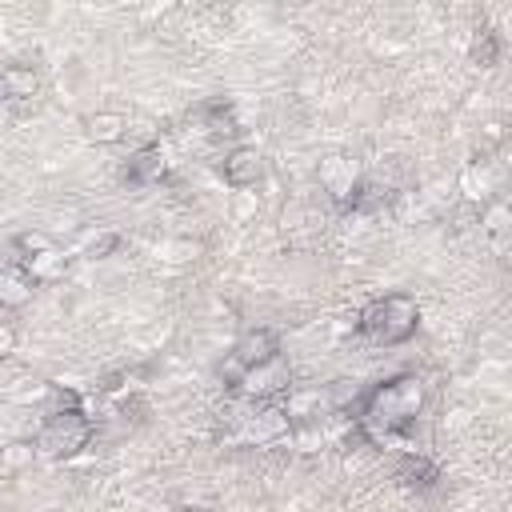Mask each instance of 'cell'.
I'll use <instances>...</instances> for the list:
<instances>
[{
    "label": "cell",
    "mask_w": 512,
    "mask_h": 512,
    "mask_svg": "<svg viewBox=\"0 0 512 512\" xmlns=\"http://www.w3.org/2000/svg\"><path fill=\"white\" fill-rule=\"evenodd\" d=\"M384 200H388V188H384V184H376V180H360L356 192H352L348 212H376V208H384Z\"/></svg>",
    "instance_id": "cell-17"
},
{
    "label": "cell",
    "mask_w": 512,
    "mask_h": 512,
    "mask_svg": "<svg viewBox=\"0 0 512 512\" xmlns=\"http://www.w3.org/2000/svg\"><path fill=\"white\" fill-rule=\"evenodd\" d=\"M468 56H472V64H480V68H492V64L500 60V36H496L492 28H480V32L472 36V48H468Z\"/></svg>",
    "instance_id": "cell-16"
},
{
    "label": "cell",
    "mask_w": 512,
    "mask_h": 512,
    "mask_svg": "<svg viewBox=\"0 0 512 512\" xmlns=\"http://www.w3.org/2000/svg\"><path fill=\"white\" fill-rule=\"evenodd\" d=\"M168 172V156L160 144H144L128 164H124V180L136 184V188H148V184H160Z\"/></svg>",
    "instance_id": "cell-9"
},
{
    "label": "cell",
    "mask_w": 512,
    "mask_h": 512,
    "mask_svg": "<svg viewBox=\"0 0 512 512\" xmlns=\"http://www.w3.org/2000/svg\"><path fill=\"white\" fill-rule=\"evenodd\" d=\"M396 480H404L408 488H428L432 480H440V468L424 452H404V460L396 464Z\"/></svg>",
    "instance_id": "cell-13"
},
{
    "label": "cell",
    "mask_w": 512,
    "mask_h": 512,
    "mask_svg": "<svg viewBox=\"0 0 512 512\" xmlns=\"http://www.w3.org/2000/svg\"><path fill=\"white\" fill-rule=\"evenodd\" d=\"M356 328L372 340V344H404L416 336L420 328V304L408 296V292H388V296H376L368 308L356 312Z\"/></svg>",
    "instance_id": "cell-2"
},
{
    "label": "cell",
    "mask_w": 512,
    "mask_h": 512,
    "mask_svg": "<svg viewBox=\"0 0 512 512\" xmlns=\"http://www.w3.org/2000/svg\"><path fill=\"white\" fill-rule=\"evenodd\" d=\"M480 224H484L492 236H504V232H508V204H500V200L484 204V208H480Z\"/></svg>",
    "instance_id": "cell-21"
},
{
    "label": "cell",
    "mask_w": 512,
    "mask_h": 512,
    "mask_svg": "<svg viewBox=\"0 0 512 512\" xmlns=\"http://www.w3.org/2000/svg\"><path fill=\"white\" fill-rule=\"evenodd\" d=\"M32 460H36V444H32V440H12V444L4 448V468H12V472L28 468Z\"/></svg>",
    "instance_id": "cell-20"
},
{
    "label": "cell",
    "mask_w": 512,
    "mask_h": 512,
    "mask_svg": "<svg viewBox=\"0 0 512 512\" xmlns=\"http://www.w3.org/2000/svg\"><path fill=\"white\" fill-rule=\"evenodd\" d=\"M92 436H96V420L84 408H60V412H48L32 444H36V456L44 460H72L92 444Z\"/></svg>",
    "instance_id": "cell-3"
},
{
    "label": "cell",
    "mask_w": 512,
    "mask_h": 512,
    "mask_svg": "<svg viewBox=\"0 0 512 512\" xmlns=\"http://www.w3.org/2000/svg\"><path fill=\"white\" fill-rule=\"evenodd\" d=\"M24 272H28L36 284H52V280H60V276L68 272V256H64L60 248H48V252L24 260Z\"/></svg>",
    "instance_id": "cell-14"
},
{
    "label": "cell",
    "mask_w": 512,
    "mask_h": 512,
    "mask_svg": "<svg viewBox=\"0 0 512 512\" xmlns=\"http://www.w3.org/2000/svg\"><path fill=\"white\" fill-rule=\"evenodd\" d=\"M256 212H260L256 192H232V204H228L232 224H248V220H256Z\"/></svg>",
    "instance_id": "cell-19"
},
{
    "label": "cell",
    "mask_w": 512,
    "mask_h": 512,
    "mask_svg": "<svg viewBox=\"0 0 512 512\" xmlns=\"http://www.w3.org/2000/svg\"><path fill=\"white\" fill-rule=\"evenodd\" d=\"M292 428H296V420L288 416V408L280 400H272V404H248L244 400V412L236 416V436L232 440L256 444V448H272V444L288 440Z\"/></svg>",
    "instance_id": "cell-4"
},
{
    "label": "cell",
    "mask_w": 512,
    "mask_h": 512,
    "mask_svg": "<svg viewBox=\"0 0 512 512\" xmlns=\"http://www.w3.org/2000/svg\"><path fill=\"white\" fill-rule=\"evenodd\" d=\"M116 248H120V232H112V228H96V232L80 236V256H88V260H104Z\"/></svg>",
    "instance_id": "cell-15"
},
{
    "label": "cell",
    "mask_w": 512,
    "mask_h": 512,
    "mask_svg": "<svg viewBox=\"0 0 512 512\" xmlns=\"http://www.w3.org/2000/svg\"><path fill=\"white\" fill-rule=\"evenodd\" d=\"M288 392H292V368L284 356H272V360L248 368L236 388V396L248 404H272V400H284Z\"/></svg>",
    "instance_id": "cell-5"
},
{
    "label": "cell",
    "mask_w": 512,
    "mask_h": 512,
    "mask_svg": "<svg viewBox=\"0 0 512 512\" xmlns=\"http://www.w3.org/2000/svg\"><path fill=\"white\" fill-rule=\"evenodd\" d=\"M356 184H360V168H356V160H348V156H328V160H320V188L332 196L336 208L348 212Z\"/></svg>",
    "instance_id": "cell-7"
},
{
    "label": "cell",
    "mask_w": 512,
    "mask_h": 512,
    "mask_svg": "<svg viewBox=\"0 0 512 512\" xmlns=\"http://www.w3.org/2000/svg\"><path fill=\"white\" fill-rule=\"evenodd\" d=\"M12 248L20 252V264H24V260H32V256H40V252H48V248H56V244H52L48 232H20V236L12 240Z\"/></svg>",
    "instance_id": "cell-18"
},
{
    "label": "cell",
    "mask_w": 512,
    "mask_h": 512,
    "mask_svg": "<svg viewBox=\"0 0 512 512\" xmlns=\"http://www.w3.org/2000/svg\"><path fill=\"white\" fill-rule=\"evenodd\" d=\"M36 296V280L24 272V264L0 268V308H24Z\"/></svg>",
    "instance_id": "cell-10"
},
{
    "label": "cell",
    "mask_w": 512,
    "mask_h": 512,
    "mask_svg": "<svg viewBox=\"0 0 512 512\" xmlns=\"http://www.w3.org/2000/svg\"><path fill=\"white\" fill-rule=\"evenodd\" d=\"M36 88H40V76H36L28 64H8V68H0V96H8V100H28V96H36Z\"/></svg>",
    "instance_id": "cell-12"
},
{
    "label": "cell",
    "mask_w": 512,
    "mask_h": 512,
    "mask_svg": "<svg viewBox=\"0 0 512 512\" xmlns=\"http://www.w3.org/2000/svg\"><path fill=\"white\" fill-rule=\"evenodd\" d=\"M424 404H428L424 380H420L416 372H400V376H388V380L364 388V392H360V404L352 408L348 420L356 424V432H360L372 448H380V444H400L404 452H416V448L404 444V432L420 420Z\"/></svg>",
    "instance_id": "cell-1"
},
{
    "label": "cell",
    "mask_w": 512,
    "mask_h": 512,
    "mask_svg": "<svg viewBox=\"0 0 512 512\" xmlns=\"http://www.w3.org/2000/svg\"><path fill=\"white\" fill-rule=\"evenodd\" d=\"M84 132H88V140L92 144H120L124 136H128V120L120 116V112H92V116H84Z\"/></svg>",
    "instance_id": "cell-11"
},
{
    "label": "cell",
    "mask_w": 512,
    "mask_h": 512,
    "mask_svg": "<svg viewBox=\"0 0 512 512\" xmlns=\"http://www.w3.org/2000/svg\"><path fill=\"white\" fill-rule=\"evenodd\" d=\"M172 512H204L200 504H180V508H172Z\"/></svg>",
    "instance_id": "cell-23"
},
{
    "label": "cell",
    "mask_w": 512,
    "mask_h": 512,
    "mask_svg": "<svg viewBox=\"0 0 512 512\" xmlns=\"http://www.w3.org/2000/svg\"><path fill=\"white\" fill-rule=\"evenodd\" d=\"M244 372L248 368H256V364H264V360H272V356H280V340H276V332L272 328H248V332H240L236 336V344H232V352H228Z\"/></svg>",
    "instance_id": "cell-8"
},
{
    "label": "cell",
    "mask_w": 512,
    "mask_h": 512,
    "mask_svg": "<svg viewBox=\"0 0 512 512\" xmlns=\"http://www.w3.org/2000/svg\"><path fill=\"white\" fill-rule=\"evenodd\" d=\"M16 340H20V336H16V328H12L8 320H0V360L16 352Z\"/></svg>",
    "instance_id": "cell-22"
},
{
    "label": "cell",
    "mask_w": 512,
    "mask_h": 512,
    "mask_svg": "<svg viewBox=\"0 0 512 512\" xmlns=\"http://www.w3.org/2000/svg\"><path fill=\"white\" fill-rule=\"evenodd\" d=\"M220 172H224V184H228L232 192H252V188L264 180V156H260L256 144H232V148L224 152Z\"/></svg>",
    "instance_id": "cell-6"
}]
</instances>
